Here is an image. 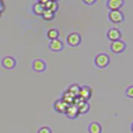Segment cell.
Returning <instances> with one entry per match:
<instances>
[{
    "mask_svg": "<svg viewBox=\"0 0 133 133\" xmlns=\"http://www.w3.org/2000/svg\"><path fill=\"white\" fill-rule=\"evenodd\" d=\"M125 95H126L129 98H133V85L127 87V89L125 90Z\"/></svg>",
    "mask_w": 133,
    "mask_h": 133,
    "instance_id": "44dd1931",
    "label": "cell"
},
{
    "mask_svg": "<svg viewBox=\"0 0 133 133\" xmlns=\"http://www.w3.org/2000/svg\"><path fill=\"white\" fill-rule=\"evenodd\" d=\"M78 115H79V111H78V108L76 105H69L68 109H66L65 111V116L68 118H70V119H75V118L78 117Z\"/></svg>",
    "mask_w": 133,
    "mask_h": 133,
    "instance_id": "ba28073f",
    "label": "cell"
},
{
    "mask_svg": "<svg viewBox=\"0 0 133 133\" xmlns=\"http://www.w3.org/2000/svg\"><path fill=\"white\" fill-rule=\"evenodd\" d=\"M37 133H51V129L48 126H41L37 130Z\"/></svg>",
    "mask_w": 133,
    "mask_h": 133,
    "instance_id": "7402d4cb",
    "label": "cell"
},
{
    "mask_svg": "<svg viewBox=\"0 0 133 133\" xmlns=\"http://www.w3.org/2000/svg\"><path fill=\"white\" fill-rule=\"evenodd\" d=\"M42 4L44 5L46 9H49V11H53L55 13L58 9V2L57 1H42Z\"/></svg>",
    "mask_w": 133,
    "mask_h": 133,
    "instance_id": "2e32d148",
    "label": "cell"
},
{
    "mask_svg": "<svg viewBox=\"0 0 133 133\" xmlns=\"http://www.w3.org/2000/svg\"><path fill=\"white\" fill-rule=\"evenodd\" d=\"M89 133H102V125L97 122H92L89 124Z\"/></svg>",
    "mask_w": 133,
    "mask_h": 133,
    "instance_id": "5bb4252c",
    "label": "cell"
},
{
    "mask_svg": "<svg viewBox=\"0 0 133 133\" xmlns=\"http://www.w3.org/2000/svg\"><path fill=\"white\" fill-rule=\"evenodd\" d=\"M61 99H62L64 103L68 104V105H72L74 102H75V96H74V95H71L69 91H65L64 94L62 95V98H61Z\"/></svg>",
    "mask_w": 133,
    "mask_h": 133,
    "instance_id": "9a60e30c",
    "label": "cell"
},
{
    "mask_svg": "<svg viewBox=\"0 0 133 133\" xmlns=\"http://www.w3.org/2000/svg\"><path fill=\"white\" fill-rule=\"evenodd\" d=\"M68 106H69L68 104L64 103L62 99H57V101L55 102V104H54V109H55V111H57V112H60V113H65Z\"/></svg>",
    "mask_w": 133,
    "mask_h": 133,
    "instance_id": "30bf717a",
    "label": "cell"
},
{
    "mask_svg": "<svg viewBox=\"0 0 133 133\" xmlns=\"http://www.w3.org/2000/svg\"><path fill=\"white\" fill-rule=\"evenodd\" d=\"M1 65L5 69H13L16 65V61L13 56H5L1 60Z\"/></svg>",
    "mask_w": 133,
    "mask_h": 133,
    "instance_id": "8992f818",
    "label": "cell"
},
{
    "mask_svg": "<svg viewBox=\"0 0 133 133\" xmlns=\"http://www.w3.org/2000/svg\"><path fill=\"white\" fill-rule=\"evenodd\" d=\"M44 11H46V7L42 4V1H37L33 5V12H34L36 15H42Z\"/></svg>",
    "mask_w": 133,
    "mask_h": 133,
    "instance_id": "4fadbf2b",
    "label": "cell"
},
{
    "mask_svg": "<svg viewBox=\"0 0 133 133\" xmlns=\"http://www.w3.org/2000/svg\"><path fill=\"white\" fill-rule=\"evenodd\" d=\"M54 16H55V13H54L53 11H49V9H46V11L43 12V14H42V18H43L44 20H53Z\"/></svg>",
    "mask_w": 133,
    "mask_h": 133,
    "instance_id": "d6986e66",
    "label": "cell"
},
{
    "mask_svg": "<svg viewBox=\"0 0 133 133\" xmlns=\"http://www.w3.org/2000/svg\"><path fill=\"white\" fill-rule=\"evenodd\" d=\"M49 49L53 51H60L63 49V42L61 41L60 39H56V40H51L49 42Z\"/></svg>",
    "mask_w": 133,
    "mask_h": 133,
    "instance_id": "9c48e42d",
    "label": "cell"
},
{
    "mask_svg": "<svg viewBox=\"0 0 133 133\" xmlns=\"http://www.w3.org/2000/svg\"><path fill=\"white\" fill-rule=\"evenodd\" d=\"M66 91H69L71 95H74L75 97H78L79 96V92H81V87L78 84H71L70 87L68 88Z\"/></svg>",
    "mask_w": 133,
    "mask_h": 133,
    "instance_id": "ac0fdd59",
    "label": "cell"
},
{
    "mask_svg": "<svg viewBox=\"0 0 133 133\" xmlns=\"http://www.w3.org/2000/svg\"><path fill=\"white\" fill-rule=\"evenodd\" d=\"M47 36H48V39L50 40H56L58 39V36H60V32H58V29H56V28H50V29L47 32Z\"/></svg>",
    "mask_w": 133,
    "mask_h": 133,
    "instance_id": "e0dca14e",
    "label": "cell"
},
{
    "mask_svg": "<svg viewBox=\"0 0 133 133\" xmlns=\"http://www.w3.org/2000/svg\"><path fill=\"white\" fill-rule=\"evenodd\" d=\"M81 41H82V37H81V35L78 33H71V34H69L66 36V42L71 47L78 46L81 43Z\"/></svg>",
    "mask_w": 133,
    "mask_h": 133,
    "instance_id": "277c9868",
    "label": "cell"
},
{
    "mask_svg": "<svg viewBox=\"0 0 133 133\" xmlns=\"http://www.w3.org/2000/svg\"><path fill=\"white\" fill-rule=\"evenodd\" d=\"M91 96H92L91 88L87 87V85L81 87V92H79V97H81V98H83L84 101H88L89 98H91Z\"/></svg>",
    "mask_w": 133,
    "mask_h": 133,
    "instance_id": "8fae6325",
    "label": "cell"
},
{
    "mask_svg": "<svg viewBox=\"0 0 133 133\" xmlns=\"http://www.w3.org/2000/svg\"><path fill=\"white\" fill-rule=\"evenodd\" d=\"M124 5V0H109L106 2V6L111 9V11H117Z\"/></svg>",
    "mask_w": 133,
    "mask_h": 133,
    "instance_id": "7c38bea8",
    "label": "cell"
},
{
    "mask_svg": "<svg viewBox=\"0 0 133 133\" xmlns=\"http://www.w3.org/2000/svg\"><path fill=\"white\" fill-rule=\"evenodd\" d=\"M83 2L87 5H94V4H96V0H91V1H89V0H83Z\"/></svg>",
    "mask_w": 133,
    "mask_h": 133,
    "instance_id": "603a6c76",
    "label": "cell"
},
{
    "mask_svg": "<svg viewBox=\"0 0 133 133\" xmlns=\"http://www.w3.org/2000/svg\"><path fill=\"white\" fill-rule=\"evenodd\" d=\"M131 131L133 132V123H132V124H131Z\"/></svg>",
    "mask_w": 133,
    "mask_h": 133,
    "instance_id": "cb8c5ba5",
    "label": "cell"
},
{
    "mask_svg": "<svg viewBox=\"0 0 133 133\" xmlns=\"http://www.w3.org/2000/svg\"><path fill=\"white\" fill-rule=\"evenodd\" d=\"M111 50L116 54H120L126 49V43L122 40H118V41H113L111 42V46H110Z\"/></svg>",
    "mask_w": 133,
    "mask_h": 133,
    "instance_id": "3957f363",
    "label": "cell"
},
{
    "mask_svg": "<svg viewBox=\"0 0 133 133\" xmlns=\"http://www.w3.org/2000/svg\"><path fill=\"white\" fill-rule=\"evenodd\" d=\"M109 63H110V57L105 53H101L95 57V64L98 68H105L109 65Z\"/></svg>",
    "mask_w": 133,
    "mask_h": 133,
    "instance_id": "6da1fadb",
    "label": "cell"
},
{
    "mask_svg": "<svg viewBox=\"0 0 133 133\" xmlns=\"http://www.w3.org/2000/svg\"><path fill=\"white\" fill-rule=\"evenodd\" d=\"M106 36H108L109 40H111V42L118 41V40H120V37H122V32H120L118 28L112 27L106 32Z\"/></svg>",
    "mask_w": 133,
    "mask_h": 133,
    "instance_id": "5b68a950",
    "label": "cell"
},
{
    "mask_svg": "<svg viewBox=\"0 0 133 133\" xmlns=\"http://www.w3.org/2000/svg\"><path fill=\"white\" fill-rule=\"evenodd\" d=\"M32 66H33V70L37 71V72H42V71L46 70L47 64L43 60H41V58H36V60L33 61Z\"/></svg>",
    "mask_w": 133,
    "mask_h": 133,
    "instance_id": "52a82bcc",
    "label": "cell"
},
{
    "mask_svg": "<svg viewBox=\"0 0 133 133\" xmlns=\"http://www.w3.org/2000/svg\"><path fill=\"white\" fill-rule=\"evenodd\" d=\"M90 110V104L88 103V102H84V103L82 104V105L78 106V111H79V113H87L88 111Z\"/></svg>",
    "mask_w": 133,
    "mask_h": 133,
    "instance_id": "ffe728a7",
    "label": "cell"
},
{
    "mask_svg": "<svg viewBox=\"0 0 133 133\" xmlns=\"http://www.w3.org/2000/svg\"><path fill=\"white\" fill-rule=\"evenodd\" d=\"M109 20L113 23H120L124 20V14L119 9H117V11H110L109 12Z\"/></svg>",
    "mask_w": 133,
    "mask_h": 133,
    "instance_id": "7a4b0ae2",
    "label": "cell"
}]
</instances>
